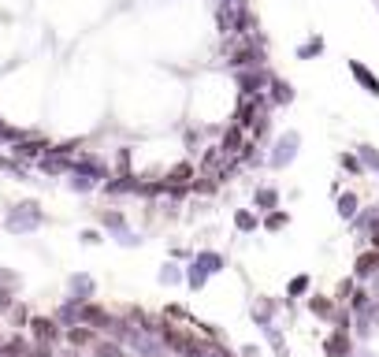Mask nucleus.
Returning <instances> with one entry per match:
<instances>
[{
	"label": "nucleus",
	"mask_w": 379,
	"mask_h": 357,
	"mask_svg": "<svg viewBox=\"0 0 379 357\" xmlns=\"http://www.w3.org/2000/svg\"><path fill=\"white\" fill-rule=\"evenodd\" d=\"M116 168H119V175H127V171H131V149H127V145L116 153Z\"/></svg>",
	"instance_id": "obj_42"
},
{
	"label": "nucleus",
	"mask_w": 379,
	"mask_h": 357,
	"mask_svg": "<svg viewBox=\"0 0 379 357\" xmlns=\"http://www.w3.org/2000/svg\"><path fill=\"white\" fill-rule=\"evenodd\" d=\"M246 142H249V134H246L238 123H227L224 134H219V149H224V157H238Z\"/></svg>",
	"instance_id": "obj_8"
},
{
	"label": "nucleus",
	"mask_w": 379,
	"mask_h": 357,
	"mask_svg": "<svg viewBox=\"0 0 379 357\" xmlns=\"http://www.w3.org/2000/svg\"><path fill=\"white\" fill-rule=\"evenodd\" d=\"M0 283H4V287H15V272H8V268H0Z\"/></svg>",
	"instance_id": "obj_47"
},
{
	"label": "nucleus",
	"mask_w": 379,
	"mask_h": 357,
	"mask_svg": "<svg viewBox=\"0 0 379 357\" xmlns=\"http://www.w3.org/2000/svg\"><path fill=\"white\" fill-rule=\"evenodd\" d=\"M379 276V250H365L354 264V279H376Z\"/></svg>",
	"instance_id": "obj_14"
},
{
	"label": "nucleus",
	"mask_w": 379,
	"mask_h": 357,
	"mask_svg": "<svg viewBox=\"0 0 379 357\" xmlns=\"http://www.w3.org/2000/svg\"><path fill=\"white\" fill-rule=\"evenodd\" d=\"M346 67H349V75H354L357 82H360V86H365L368 89V94H372V97H379V78L372 75V71H368L365 67V63H360V60H349L346 63Z\"/></svg>",
	"instance_id": "obj_16"
},
{
	"label": "nucleus",
	"mask_w": 379,
	"mask_h": 357,
	"mask_svg": "<svg viewBox=\"0 0 379 357\" xmlns=\"http://www.w3.org/2000/svg\"><path fill=\"white\" fill-rule=\"evenodd\" d=\"M268 100H272V108H286V105H294V86L286 78L275 75L272 78V86H268Z\"/></svg>",
	"instance_id": "obj_13"
},
{
	"label": "nucleus",
	"mask_w": 379,
	"mask_h": 357,
	"mask_svg": "<svg viewBox=\"0 0 379 357\" xmlns=\"http://www.w3.org/2000/svg\"><path fill=\"white\" fill-rule=\"evenodd\" d=\"M78 238L86 246H97V242H105V238H100V231H94V227H86V231H78Z\"/></svg>",
	"instance_id": "obj_43"
},
{
	"label": "nucleus",
	"mask_w": 379,
	"mask_h": 357,
	"mask_svg": "<svg viewBox=\"0 0 379 357\" xmlns=\"http://www.w3.org/2000/svg\"><path fill=\"white\" fill-rule=\"evenodd\" d=\"M354 327H357V335H360V338H368V335H372L376 327H379V301H376V298L368 301V305L360 309V313H354Z\"/></svg>",
	"instance_id": "obj_9"
},
{
	"label": "nucleus",
	"mask_w": 379,
	"mask_h": 357,
	"mask_svg": "<svg viewBox=\"0 0 379 357\" xmlns=\"http://www.w3.org/2000/svg\"><path fill=\"white\" fill-rule=\"evenodd\" d=\"M67 186L75 190V194H89V190H94L97 182H94V179H82V175H71V179H67Z\"/></svg>",
	"instance_id": "obj_41"
},
{
	"label": "nucleus",
	"mask_w": 379,
	"mask_h": 357,
	"mask_svg": "<svg viewBox=\"0 0 379 357\" xmlns=\"http://www.w3.org/2000/svg\"><path fill=\"white\" fill-rule=\"evenodd\" d=\"M94 354H97V357H127L123 346H119V343H105V338H100V343H94Z\"/></svg>",
	"instance_id": "obj_37"
},
{
	"label": "nucleus",
	"mask_w": 379,
	"mask_h": 357,
	"mask_svg": "<svg viewBox=\"0 0 379 357\" xmlns=\"http://www.w3.org/2000/svg\"><path fill=\"white\" fill-rule=\"evenodd\" d=\"M116 242H119V246H142V238H138L134 231H123V235L116 238Z\"/></svg>",
	"instance_id": "obj_45"
},
{
	"label": "nucleus",
	"mask_w": 379,
	"mask_h": 357,
	"mask_svg": "<svg viewBox=\"0 0 379 357\" xmlns=\"http://www.w3.org/2000/svg\"><path fill=\"white\" fill-rule=\"evenodd\" d=\"M0 171H8V175H15V179H26V164L19 157H12V153H0Z\"/></svg>",
	"instance_id": "obj_33"
},
{
	"label": "nucleus",
	"mask_w": 379,
	"mask_h": 357,
	"mask_svg": "<svg viewBox=\"0 0 379 357\" xmlns=\"http://www.w3.org/2000/svg\"><path fill=\"white\" fill-rule=\"evenodd\" d=\"M320 52H323V38H320V34H312L309 41L298 45V60H316Z\"/></svg>",
	"instance_id": "obj_30"
},
{
	"label": "nucleus",
	"mask_w": 379,
	"mask_h": 357,
	"mask_svg": "<svg viewBox=\"0 0 379 357\" xmlns=\"http://www.w3.org/2000/svg\"><path fill=\"white\" fill-rule=\"evenodd\" d=\"M12 309H15V287L0 283V313H12Z\"/></svg>",
	"instance_id": "obj_40"
},
{
	"label": "nucleus",
	"mask_w": 379,
	"mask_h": 357,
	"mask_svg": "<svg viewBox=\"0 0 379 357\" xmlns=\"http://www.w3.org/2000/svg\"><path fill=\"white\" fill-rule=\"evenodd\" d=\"M253 205H257V213H272V208H279V190L275 186H257L253 190Z\"/></svg>",
	"instance_id": "obj_17"
},
{
	"label": "nucleus",
	"mask_w": 379,
	"mask_h": 357,
	"mask_svg": "<svg viewBox=\"0 0 379 357\" xmlns=\"http://www.w3.org/2000/svg\"><path fill=\"white\" fill-rule=\"evenodd\" d=\"M272 112H275V108H268V112H261V119L253 123V131H249V138H253V142H264L268 134H272Z\"/></svg>",
	"instance_id": "obj_31"
},
{
	"label": "nucleus",
	"mask_w": 379,
	"mask_h": 357,
	"mask_svg": "<svg viewBox=\"0 0 379 357\" xmlns=\"http://www.w3.org/2000/svg\"><path fill=\"white\" fill-rule=\"evenodd\" d=\"M309 313L312 316H316V320H327V324H331V320H335L338 316V309H335V301H331V298H309Z\"/></svg>",
	"instance_id": "obj_20"
},
{
	"label": "nucleus",
	"mask_w": 379,
	"mask_h": 357,
	"mask_svg": "<svg viewBox=\"0 0 379 357\" xmlns=\"http://www.w3.org/2000/svg\"><path fill=\"white\" fill-rule=\"evenodd\" d=\"M186 283H190L193 290H201V287H205V283H208V272L201 268V264L193 261V257H190V264H186Z\"/></svg>",
	"instance_id": "obj_32"
},
{
	"label": "nucleus",
	"mask_w": 379,
	"mask_h": 357,
	"mask_svg": "<svg viewBox=\"0 0 379 357\" xmlns=\"http://www.w3.org/2000/svg\"><path fill=\"white\" fill-rule=\"evenodd\" d=\"M338 168L346 171V175H365V164H360V157H357V149L354 153H338Z\"/></svg>",
	"instance_id": "obj_27"
},
{
	"label": "nucleus",
	"mask_w": 379,
	"mask_h": 357,
	"mask_svg": "<svg viewBox=\"0 0 379 357\" xmlns=\"http://www.w3.org/2000/svg\"><path fill=\"white\" fill-rule=\"evenodd\" d=\"M100 190H105L108 197H123V194H142V179H138L134 171H127V175H112L108 182H100Z\"/></svg>",
	"instance_id": "obj_6"
},
{
	"label": "nucleus",
	"mask_w": 379,
	"mask_h": 357,
	"mask_svg": "<svg viewBox=\"0 0 379 357\" xmlns=\"http://www.w3.org/2000/svg\"><path fill=\"white\" fill-rule=\"evenodd\" d=\"M41 224H45V213H41L38 201H19V205H12L4 216V227L12 235H30V231H38Z\"/></svg>",
	"instance_id": "obj_1"
},
{
	"label": "nucleus",
	"mask_w": 379,
	"mask_h": 357,
	"mask_svg": "<svg viewBox=\"0 0 379 357\" xmlns=\"http://www.w3.org/2000/svg\"><path fill=\"white\" fill-rule=\"evenodd\" d=\"M372 250H379V227L372 231Z\"/></svg>",
	"instance_id": "obj_48"
},
{
	"label": "nucleus",
	"mask_w": 379,
	"mask_h": 357,
	"mask_svg": "<svg viewBox=\"0 0 379 357\" xmlns=\"http://www.w3.org/2000/svg\"><path fill=\"white\" fill-rule=\"evenodd\" d=\"M275 309H279V305H275L272 298H257V301H253V320H257L261 327L275 324Z\"/></svg>",
	"instance_id": "obj_21"
},
{
	"label": "nucleus",
	"mask_w": 379,
	"mask_h": 357,
	"mask_svg": "<svg viewBox=\"0 0 379 357\" xmlns=\"http://www.w3.org/2000/svg\"><path fill=\"white\" fill-rule=\"evenodd\" d=\"M71 160H75V157H52V153H45V157L38 160V168L49 179H56V175H71Z\"/></svg>",
	"instance_id": "obj_15"
},
{
	"label": "nucleus",
	"mask_w": 379,
	"mask_h": 357,
	"mask_svg": "<svg viewBox=\"0 0 379 357\" xmlns=\"http://www.w3.org/2000/svg\"><path fill=\"white\" fill-rule=\"evenodd\" d=\"M23 138H30V131H23V127H12V123L0 127V145H8V149H12V145H19Z\"/></svg>",
	"instance_id": "obj_29"
},
{
	"label": "nucleus",
	"mask_w": 379,
	"mask_h": 357,
	"mask_svg": "<svg viewBox=\"0 0 379 357\" xmlns=\"http://www.w3.org/2000/svg\"><path fill=\"white\" fill-rule=\"evenodd\" d=\"M78 324H86V327H100V332H105V327L112 324V313H108L105 305H97V301H82V309H78Z\"/></svg>",
	"instance_id": "obj_7"
},
{
	"label": "nucleus",
	"mask_w": 379,
	"mask_h": 357,
	"mask_svg": "<svg viewBox=\"0 0 379 357\" xmlns=\"http://www.w3.org/2000/svg\"><path fill=\"white\" fill-rule=\"evenodd\" d=\"M275 71L272 67H246V71H235V82H238V94L242 97H257V94H268Z\"/></svg>",
	"instance_id": "obj_3"
},
{
	"label": "nucleus",
	"mask_w": 379,
	"mask_h": 357,
	"mask_svg": "<svg viewBox=\"0 0 379 357\" xmlns=\"http://www.w3.org/2000/svg\"><path fill=\"white\" fill-rule=\"evenodd\" d=\"M30 357H56V354H52V343H38L30 350Z\"/></svg>",
	"instance_id": "obj_44"
},
{
	"label": "nucleus",
	"mask_w": 379,
	"mask_h": 357,
	"mask_svg": "<svg viewBox=\"0 0 379 357\" xmlns=\"http://www.w3.org/2000/svg\"><path fill=\"white\" fill-rule=\"evenodd\" d=\"M67 290H71V298H75V301H94L97 283H94V276H86V272H75V276L67 279Z\"/></svg>",
	"instance_id": "obj_10"
},
{
	"label": "nucleus",
	"mask_w": 379,
	"mask_h": 357,
	"mask_svg": "<svg viewBox=\"0 0 379 357\" xmlns=\"http://www.w3.org/2000/svg\"><path fill=\"white\" fill-rule=\"evenodd\" d=\"M100 224H105V231H112L116 238L123 235V231H131L127 216H123V213H116V208H105V213H100Z\"/></svg>",
	"instance_id": "obj_22"
},
{
	"label": "nucleus",
	"mask_w": 379,
	"mask_h": 357,
	"mask_svg": "<svg viewBox=\"0 0 379 357\" xmlns=\"http://www.w3.org/2000/svg\"><path fill=\"white\" fill-rule=\"evenodd\" d=\"M0 357H4V343H0Z\"/></svg>",
	"instance_id": "obj_49"
},
{
	"label": "nucleus",
	"mask_w": 379,
	"mask_h": 357,
	"mask_svg": "<svg viewBox=\"0 0 379 357\" xmlns=\"http://www.w3.org/2000/svg\"><path fill=\"white\" fill-rule=\"evenodd\" d=\"M182 279H186V272H182L179 264H164V268H160V283H164V287H175V283H182Z\"/></svg>",
	"instance_id": "obj_36"
},
{
	"label": "nucleus",
	"mask_w": 379,
	"mask_h": 357,
	"mask_svg": "<svg viewBox=\"0 0 379 357\" xmlns=\"http://www.w3.org/2000/svg\"><path fill=\"white\" fill-rule=\"evenodd\" d=\"M4 357H30V346H26L23 338L15 335L12 343H4Z\"/></svg>",
	"instance_id": "obj_38"
},
{
	"label": "nucleus",
	"mask_w": 379,
	"mask_h": 357,
	"mask_svg": "<svg viewBox=\"0 0 379 357\" xmlns=\"http://www.w3.org/2000/svg\"><path fill=\"white\" fill-rule=\"evenodd\" d=\"M286 224H290V213H283V208H272V213H264V219H261L264 231H283Z\"/></svg>",
	"instance_id": "obj_28"
},
{
	"label": "nucleus",
	"mask_w": 379,
	"mask_h": 357,
	"mask_svg": "<svg viewBox=\"0 0 379 357\" xmlns=\"http://www.w3.org/2000/svg\"><path fill=\"white\" fill-rule=\"evenodd\" d=\"M376 175H379V171H376Z\"/></svg>",
	"instance_id": "obj_51"
},
{
	"label": "nucleus",
	"mask_w": 379,
	"mask_h": 357,
	"mask_svg": "<svg viewBox=\"0 0 379 357\" xmlns=\"http://www.w3.org/2000/svg\"><path fill=\"white\" fill-rule=\"evenodd\" d=\"M71 175L94 179L97 186H100V182H108V179H112V168H108V160H100L97 153H78V157L71 160Z\"/></svg>",
	"instance_id": "obj_4"
},
{
	"label": "nucleus",
	"mask_w": 379,
	"mask_h": 357,
	"mask_svg": "<svg viewBox=\"0 0 379 357\" xmlns=\"http://www.w3.org/2000/svg\"><path fill=\"white\" fill-rule=\"evenodd\" d=\"M30 332H34L38 343H56L60 324H56V316H30Z\"/></svg>",
	"instance_id": "obj_11"
},
{
	"label": "nucleus",
	"mask_w": 379,
	"mask_h": 357,
	"mask_svg": "<svg viewBox=\"0 0 379 357\" xmlns=\"http://www.w3.org/2000/svg\"><path fill=\"white\" fill-rule=\"evenodd\" d=\"M49 149H52L49 138H41V134H30V138H23L19 145H12V157H19L23 164H30V160H41Z\"/></svg>",
	"instance_id": "obj_5"
},
{
	"label": "nucleus",
	"mask_w": 379,
	"mask_h": 357,
	"mask_svg": "<svg viewBox=\"0 0 379 357\" xmlns=\"http://www.w3.org/2000/svg\"><path fill=\"white\" fill-rule=\"evenodd\" d=\"M323 354H327V357H349V354H354L349 332H342V327H335V332L327 335V343H323Z\"/></svg>",
	"instance_id": "obj_12"
},
{
	"label": "nucleus",
	"mask_w": 379,
	"mask_h": 357,
	"mask_svg": "<svg viewBox=\"0 0 379 357\" xmlns=\"http://www.w3.org/2000/svg\"><path fill=\"white\" fill-rule=\"evenodd\" d=\"M235 227L242 235H253L257 227H261V216H257L253 208H238V213H235Z\"/></svg>",
	"instance_id": "obj_26"
},
{
	"label": "nucleus",
	"mask_w": 379,
	"mask_h": 357,
	"mask_svg": "<svg viewBox=\"0 0 379 357\" xmlns=\"http://www.w3.org/2000/svg\"><path fill=\"white\" fill-rule=\"evenodd\" d=\"M63 335H67V343H71V346H89V343H97V335H94V327H86V324H75V327H63Z\"/></svg>",
	"instance_id": "obj_24"
},
{
	"label": "nucleus",
	"mask_w": 379,
	"mask_h": 357,
	"mask_svg": "<svg viewBox=\"0 0 379 357\" xmlns=\"http://www.w3.org/2000/svg\"><path fill=\"white\" fill-rule=\"evenodd\" d=\"M193 261H197L201 268L208 272V276H216V272H224V268H227V257H224V253H216V250H201V253H193Z\"/></svg>",
	"instance_id": "obj_18"
},
{
	"label": "nucleus",
	"mask_w": 379,
	"mask_h": 357,
	"mask_svg": "<svg viewBox=\"0 0 379 357\" xmlns=\"http://www.w3.org/2000/svg\"><path fill=\"white\" fill-rule=\"evenodd\" d=\"M354 290H357V287H354V279H342V283H338V298H349Z\"/></svg>",
	"instance_id": "obj_46"
},
{
	"label": "nucleus",
	"mask_w": 379,
	"mask_h": 357,
	"mask_svg": "<svg viewBox=\"0 0 379 357\" xmlns=\"http://www.w3.org/2000/svg\"><path fill=\"white\" fill-rule=\"evenodd\" d=\"M298 149H301V134H298V131H283L279 138H275L272 153H268V168H272V171L290 168L294 157H298Z\"/></svg>",
	"instance_id": "obj_2"
},
{
	"label": "nucleus",
	"mask_w": 379,
	"mask_h": 357,
	"mask_svg": "<svg viewBox=\"0 0 379 357\" xmlns=\"http://www.w3.org/2000/svg\"><path fill=\"white\" fill-rule=\"evenodd\" d=\"M0 127H4V119H0Z\"/></svg>",
	"instance_id": "obj_50"
},
{
	"label": "nucleus",
	"mask_w": 379,
	"mask_h": 357,
	"mask_svg": "<svg viewBox=\"0 0 379 357\" xmlns=\"http://www.w3.org/2000/svg\"><path fill=\"white\" fill-rule=\"evenodd\" d=\"M309 287H312V279H309V276H294L290 283H286V298H301V294H309Z\"/></svg>",
	"instance_id": "obj_35"
},
{
	"label": "nucleus",
	"mask_w": 379,
	"mask_h": 357,
	"mask_svg": "<svg viewBox=\"0 0 379 357\" xmlns=\"http://www.w3.org/2000/svg\"><path fill=\"white\" fill-rule=\"evenodd\" d=\"M78 309H82V301L67 298V301L56 309V324H60V327H75V324H78Z\"/></svg>",
	"instance_id": "obj_23"
},
{
	"label": "nucleus",
	"mask_w": 379,
	"mask_h": 357,
	"mask_svg": "<svg viewBox=\"0 0 379 357\" xmlns=\"http://www.w3.org/2000/svg\"><path fill=\"white\" fill-rule=\"evenodd\" d=\"M164 179H168V182H175V186H190V182L197 179V168H193L190 160H182V164H175V168H171Z\"/></svg>",
	"instance_id": "obj_19"
},
{
	"label": "nucleus",
	"mask_w": 379,
	"mask_h": 357,
	"mask_svg": "<svg viewBox=\"0 0 379 357\" xmlns=\"http://www.w3.org/2000/svg\"><path fill=\"white\" fill-rule=\"evenodd\" d=\"M360 213V197L354 194V190H342V194H338V216L342 219H354Z\"/></svg>",
	"instance_id": "obj_25"
},
{
	"label": "nucleus",
	"mask_w": 379,
	"mask_h": 357,
	"mask_svg": "<svg viewBox=\"0 0 379 357\" xmlns=\"http://www.w3.org/2000/svg\"><path fill=\"white\" fill-rule=\"evenodd\" d=\"M357 157L365 164V171H379V149L376 145H357Z\"/></svg>",
	"instance_id": "obj_34"
},
{
	"label": "nucleus",
	"mask_w": 379,
	"mask_h": 357,
	"mask_svg": "<svg viewBox=\"0 0 379 357\" xmlns=\"http://www.w3.org/2000/svg\"><path fill=\"white\" fill-rule=\"evenodd\" d=\"M368 301H372V294H368L365 287H360V290H354V294H349V313H360V309H365Z\"/></svg>",
	"instance_id": "obj_39"
}]
</instances>
